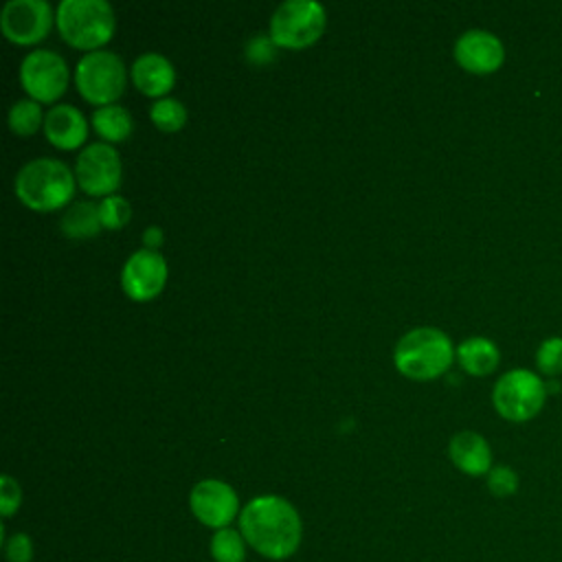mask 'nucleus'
I'll return each mask as SVG.
<instances>
[{
	"instance_id": "a211bd4d",
	"label": "nucleus",
	"mask_w": 562,
	"mask_h": 562,
	"mask_svg": "<svg viewBox=\"0 0 562 562\" xmlns=\"http://www.w3.org/2000/svg\"><path fill=\"white\" fill-rule=\"evenodd\" d=\"M59 226L68 237L97 235L99 228L103 226L99 204L92 202V200H77V202L68 204L66 211L61 213Z\"/></svg>"
},
{
	"instance_id": "ddd939ff",
	"label": "nucleus",
	"mask_w": 562,
	"mask_h": 562,
	"mask_svg": "<svg viewBox=\"0 0 562 562\" xmlns=\"http://www.w3.org/2000/svg\"><path fill=\"white\" fill-rule=\"evenodd\" d=\"M454 57L465 70L485 75L494 72L503 64L505 48L494 33L485 29H470L457 37Z\"/></svg>"
},
{
	"instance_id": "f257e3e1",
	"label": "nucleus",
	"mask_w": 562,
	"mask_h": 562,
	"mask_svg": "<svg viewBox=\"0 0 562 562\" xmlns=\"http://www.w3.org/2000/svg\"><path fill=\"white\" fill-rule=\"evenodd\" d=\"M237 520L248 547L268 560H288L301 544V516L283 496L261 494L250 498Z\"/></svg>"
},
{
	"instance_id": "dca6fc26",
	"label": "nucleus",
	"mask_w": 562,
	"mask_h": 562,
	"mask_svg": "<svg viewBox=\"0 0 562 562\" xmlns=\"http://www.w3.org/2000/svg\"><path fill=\"white\" fill-rule=\"evenodd\" d=\"M132 79L134 83L151 97H158L169 92V88L176 81V68L169 57L156 50L140 53L132 64Z\"/></svg>"
},
{
	"instance_id": "4468645a",
	"label": "nucleus",
	"mask_w": 562,
	"mask_h": 562,
	"mask_svg": "<svg viewBox=\"0 0 562 562\" xmlns=\"http://www.w3.org/2000/svg\"><path fill=\"white\" fill-rule=\"evenodd\" d=\"M44 132L57 147H79L88 136V121L83 112L70 103H55L44 114Z\"/></svg>"
},
{
	"instance_id": "a878e982",
	"label": "nucleus",
	"mask_w": 562,
	"mask_h": 562,
	"mask_svg": "<svg viewBox=\"0 0 562 562\" xmlns=\"http://www.w3.org/2000/svg\"><path fill=\"white\" fill-rule=\"evenodd\" d=\"M22 503V490L18 481L9 474L0 476V514L2 518H9Z\"/></svg>"
},
{
	"instance_id": "bb28decb",
	"label": "nucleus",
	"mask_w": 562,
	"mask_h": 562,
	"mask_svg": "<svg viewBox=\"0 0 562 562\" xmlns=\"http://www.w3.org/2000/svg\"><path fill=\"white\" fill-rule=\"evenodd\" d=\"M4 558L7 562H31L33 560V540L29 533H13L4 538Z\"/></svg>"
},
{
	"instance_id": "9b49d317",
	"label": "nucleus",
	"mask_w": 562,
	"mask_h": 562,
	"mask_svg": "<svg viewBox=\"0 0 562 562\" xmlns=\"http://www.w3.org/2000/svg\"><path fill=\"white\" fill-rule=\"evenodd\" d=\"M53 24V9L46 0H9L0 13L2 33L18 44L42 40Z\"/></svg>"
},
{
	"instance_id": "cd10ccee",
	"label": "nucleus",
	"mask_w": 562,
	"mask_h": 562,
	"mask_svg": "<svg viewBox=\"0 0 562 562\" xmlns=\"http://www.w3.org/2000/svg\"><path fill=\"white\" fill-rule=\"evenodd\" d=\"M274 40L272 37H266L263 33H255L248 42H246V57L255 64H261V61H268L274 53L272 48Z\"/></svg>"
},
{
	"instance_id": "9d476101",
	"label": "nucleus",
	"mask_w": 562,
	"mask_h": 562,
	"mask_svg": "<svg viewBox=\"0 0 562 562\" xmlns=\"http://www.w3.org/2000/svg\"><path fill=\"white\" fill-rule=\"evenodd\" d=\"M189 507L202 525L215 531L231 527V522L241 514L237 492L220 479L198 481L189 494Z\"/></svg>"
},
{
	"instance_id": "412c9836",
	"label": "nucleus",
	"mask_w": 562,
	"mask_h": 562,
	"mask_svg": "<svg viewBox=\"0 0 562 562\" xmlns=\"http://www.w3.org/2000/svg\"><path fill=\"white\" fill-rule=\"evenodd\" d=\"M149 116L151 121L160 127V130H180L187 121V108L180 99L176 97H160L151 103L149 108Z\"/></svg>"
},
{
	"instance_id": "7ed1b4c3",
	"label": "nucleus",
	"mask_w": 562,
	"mask_h": 562,
	"mask_svg": "<svg viewBox=\"0 0 562 562\" xmlns=\"http://www.w3.org/2000/svg\"><path fill=\"white\" fill-rule=\"evenodd\" d=\"M452 358H454V347L450 336L439 327H430V325L406 331L397 340L393 351L395 367L404 375L417 378V380H426L443 373L450 367Z\"/></svg>"
},
{
	"instance_id": "20e7f679",
	"label": "nucleus",
	"mask_w": 562,
	"mask_h": 562,
	"mask_svg": "<svg viewBox=\"0 0 562 562\" xmlns=\"http://www.w3.org/2000/svg\"><path fill=\"white\" fill-rule=\"evenodd\" d=\"M55 20L64 40L79 48L94 50L114 31V9L108 0H61Z\"/></svg>"
},
{
	"instance_id": "39448f33",
	"label": "nucleus",
	"mask_w": 562,
	"mask_h": 562,
	"mask_svg": "<svg viewBox=\"0 0 562 562\" xmlns=\"http://www.w3.org/2000/svg\"><path fill=\"white\" fill-rule=\"evenodd\" d=\"M75 83L90 103H114L125 88V64L114 50H88L75 66Z\"/></svg>"
},
{
	"instance_id": "4be33fe9",
	"label": "nucleus",
	"mask_w": 562,
	"mask_h": 562,
	"mask_svg": "<svg viewBox=\"0 0 562 562\" xmlns=\"http://www.w3.org/2000/svg\"><path fill=\"white\" fill-rule=\"evenodd\" d=\"M42 121V108L35 99H18L9 108V125L18 134H33Z\"/></svg>"
},
{
	"instance_id": "6ab92c4d",
	"label": "nucleus",
	"mask_w": 562,
	"mask_h": 562,
	"mask_svg": "<svg viewBox=\"0 0 562 562\" xmlns=\"http://www.w3.org/2000/svg\"><path fill=\"white\" fill-rule=\"evenodd\" d=\"M92 125L105 140H123L132 132V114L121 103L99 105L92 112Z\"/></svg>"
},
{
	"instance_id": "f3484780",
	"label": "nucleus",
	"mask_w": 562,
	"mask_h": 562,
	"mask_svg": "<svg viewBox=\"0 0 562 562\" xmlns=\"http://www.w3.org/2000/svg\"><path fill=\"white\" fill-rule=\"evenodd\" d=\"M457 358L468 373L485 375L498 367V347L485 336H470L457 347Z\"/></svg>"
},
{
	"instance_id": "aec40b11",
	"label": "nucleus",
	"mask_w": 562,
	"mask_h": 562,
	"mask_svg": "<svg viewBox=\"0 0 562 562\" xmlns=\"http://www.w3.org/2000/svg\"><path fill=\"white\" fill-rule=\"evenodd\" d=\"M246 547L248 542L244 540L239 529L224 527V529H217L211 538V558L215 562H244Z\"/></svg>"
},
{
	"instance_id": "5701e85b",
	"label": "nucleus",
	"mask_w": 562,
	"mask_h": 562,
	"mask_svg": "<svg viewBox=\"0 0 562 562\" xmlns=\"http://www.w3.org/2000/svg\"><path fill=\"white\" fill-rule=\"evenodd\" d=\"M99 213H101L103 228H121L123 224H127L132 215V206L123 195L112 193L99 202Z\"/></svg>"
},
{
	"instance_id": "2eb2a0df",
	"label": "nucleus",
	"mask_w": 562,
	"mask_h": 562,
	"mask_svg": "<svg viewBox=\"0 0 562 562\" xmlns=\"http://www.w3.org/2000/svg\"><path fill=\"white\" fill-rule=\"evenodd\" d=\"M448 454L452 463L470 476H483L492 470V448L487 439L474 430H461L452 435Z\"/></svg>"
},
{
	"instance_id": "1a4fd4ad",
	"label": "nucleus",
	"mask_w": 562,
	"mask_h": 562,
	"mask_svg": "<svg viewBox=\"0 0 562 562\" xmlns=\"http://www.w3.org/2000/svg\"><path fill=\"white\" fill-rule=\"evenodd\" d=\"M75 176L86 193L112 195L121 184L119 151L105 140L88 143L75 160Z\"/></svg>"
},
{
	"instance_id": "f8f14e48",
	"label": "nucleus",
	"mask_w": 562,
	"mask_h": 562,
	"mask_svg": "<svg viewBox=\"0 0 562 562\" xmlns=\"http://www.w3.org/2000/svg\"><path fill=\"white\" fill-rule=\"evenodd\" d=\"M167 281V261L158 250H134L121 270V285L127 296L147 301L156 296Z\"/></svg>"
},
{
	"instance_id": "f03ea898",
	"label": "nucleus",
	"mask_w": 562,
	"mask_h": 562,
	"mask_svg": "<svg viewBox=\"0 0 562 562\" xmlns=\"http://www.w3.org/2000/svg\"><path fill=\"white\" fill-rule=\"evenodd\" d=\"M75 178L77 176L64 160L40 156L20 167L13 187L26 206L35 211H53L72 198Z\"/></svg>"
},
{
	"instance_id": "423d86ee",
	"label": "nucleus",
	"mask_w": 562,
	"mask_h": 562,
	"mask_svg": "<svg viewBox=\"0 0 562 562\" xmlns=\"http://www.w3.org/2000/svg\"><path fill=\"white\" fill-rule=\"evenodd\" d=\"M544 382L529 369H509L496 380L492 391L496 411L509 422H527L536 417L544 404Z\"/></svg>"
},
{
	"instance_id": "0eeeda50",
	"label": "nucleus",
	"mask_w": 562,
	"mask_h": 562,
	"mask_svg": "<svg viewBox=\"0 0 562 562\" xmlns=\"http://www.w3.org/2000/svg\"><path fill=\"white\" fill-rule=\"evenodd\" d=\"M325 29V7L318 0H285L270 15V37L279 46H307Z\"/></svg>"
},
{
	"instance_id": "393cba45",
	"label": "nucleus",
	"mask_w": 562,
	"mask_h": 562,
	"mask_svg": "<svg viewBox=\"0 0 562 562\" xmlns=\"http://www.w3.org/2000/svg\"><path fill=\"white\" fill-rule=\"evenodd\" d=\"M485 476H487V490L498 498H507L518 490V474L509 465H492V470Z\"/></svg>"
},
{
	"instance_id": "6e6552de",
	"label": "nucleus",
	"mask_w": 562,
	"mask_h": 562,
	"mask_svg": "<svg viewBox=\"0 0 562 562\" xmlns=\"http://www.w3.org/2000/svg\"><path fill=\"white\" fill-rule=\"evenodd\" d=\"M20 81L35 101L57 99L68 83L66 59L50 48H35L22 57Z\"/></svg>"
},
{
	"instance_id": "b1692460",
	"label": "nucleus",
	"mask_w": 562,
	"mask_h": 562,
	"mask_svg": "<svg viewBox=\"0 0 562 562\" xmlns=\"http://www.w3.org/2000/svg\"><path fill=\"white\" fill-rule=\"evenodd\" d=\"M536 364L547 375L562 373V338L560 336H551L540 342L536 351Z\"/></svg>"
},
{
	"instance_id": "c85d7f7f",
	"label": "nucleus",
	"mask_w": 562,
	"mask_h": 562,
	"mask_svg": "<svg viewBox=\"0 0 562 562\" xmlns=\"http://www.w3.org/2000/svg\"><path fill=\"white\" fill-rule=\"evenodd\" d=\"M160 241H162V231H160L158 226H147L145 233H143V244H145V248L156 250V246H160Z\"/></svg>"
}]
</instances>
